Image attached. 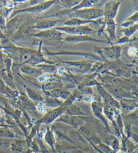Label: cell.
Wrapping results in <instances>:
<instances>
[{
	"label": "cell",
	"mask_w": 138,
	"mask_h": 153,
	"mask_svg": "<svg viewBox=\"0 0 138 153\" xmlns=\"http://www.w3.org/2000/svg\"><path fill=\"white\" fill-rule=\"evenodd\" d=\"M107 144L111 146V149L115 152H117L120 150L119 141L116 137L113 136H110L108 137V138H107Z\"/></svg>",
	"instance_id": "27"
},
{
	"label": "cell",
	"mask_w": 138,
	"mask_h": 153,
	"mask_svg": "<svg viewBox=\"0 0 138 153\" xmlns=\"http://www.w3.org/2000/svg\"><path fill=\"white\" fill-rule=\"evenodd\" d=\"M127 53H128L129 56H134L137 53V48L134 46L130 47L127 51Z\"/></svg>",
	"instance_id": "41"
},
{
	"label": "cell",
	"mask_w": 138,
	"mask_h": 153,
	"mask_svg": "<svg viewBox=\"0 0 138 153\" xmlns=\"http://www.w3.org/2000/svg\"><path fill=\"white\" fill-rule=\"evenodd\" d=\"M105 69V66L101 62H98L92 67L90 72H93V71H96V72H103Z\"/></svg>",
	"instance_id": "36"
},
{
	"label": "cell",
	"mask_w": 138,
	"mask_h": 153,
	"mask_svg": "<svg viewBox=\"0 0 138 153\" xmlns=\"http://www.w3.org/2000/svg\"><path fill=\"white\" fill-rule=\"evenodd\" d=\"M66 108L67 107L62 105L57 108H54L51 111L47 112L41 119H40L39 121L37 122V129L39 128L40 124L48 125L53 123L55 120H57L59 117L65 113Z\"/></svg>",
	"instance_id": "7"
},
{
	"label": "cell",
	"mask_w": 138,
	"mask_h": 153,
	"mask_svg": "<svg viewBox=\"0 0 138 153\" xmlns=\"http://www.w3.org/2000/svg\"><path fill=\"white\" fill-rule=\"evenodd\" d=\"M91 106L92 110L94 116L96 117L97 118H98L100 120H101V121L105 125V126L107 128H109V125L108 123H107L106 119L103 114V104H102L101 102L96 100L92 102Z\"/></svg>",
	"instance_id": "16"
},
{
	"label": "cell",
	"mask_w": 138,
	"mask_h": 153,
	"mask_svg": "<svg viewBox=\"0 0 138 153\" xmlns=\"http://www.w3.org/2000/svg\"><path fill=\"white\" fill-rule=\"evenodd\" d=\"M121 106L125 112L133 111L137 108V102L136 100H129V99H121Z\"/></svg>",
	"instance_id": "19"
},
{
	"label": "cell",
	"mask_w": 138,
	"mask_h": 153,
	"mask_svg": "<svg viewBox=\"0 0 138 153\" xmlns=\"http://www.w3.org/2000/svg\"><path fill=\"white\" fill-rule=\"evenodd\" d=\"M121 1H106L103 10V17L104 20L114 19L118 12Z\"/></svg>",
	"instance_id": "9"
},
{
	"label": "cell",
	"mask_w": 138,
	"mask_h": 153,
	"mask_svg": "<svg viewBox=\"0 0 138 153\" xmlns=\"http://www.w3.org/2000/svg\"><path fill=\"white\" fill-rule=\"evenodd\" d=\"M4 37V36H2V35L0 34V39H1V38H3Z\"/></svg>",
	"instance_id": "47"
},
{
	"label": "cell",
	"mask_w": 138,
	"mask_h": 153,
	"mask_svg": "<svg viewBox=\"0 0 138 153\" xmlns=\"http://www.w3.org/2000/svg\"><path fill=\"white\" fill-rule=\"evenodd\" d=\"M33 31H34V30L32 29V27H23L18 30V31L16 33V35H14L13 39L18 40L20 39H22V38H26L27 37L30 36V35L32 36Z\"/></svg>",
	"instance_id": "22"
},
{
	"label": "cell",
	"mask_w": 138,
	"mask_h": 153,
	"mask_svg": "<svg viewBox=\"0 0 138 153\" xmlns=\"http://www.w3.org/2000/svg\"><path fill=\"white\" fill-rule=\"evenodd\" d=\"M125 118H127V121H125L126 122V125H128L127 128L130 130V126L131 125H135V126H137V111L135 110L134 113L128 114L127 116H124Z\"/></svg>",
	"instance_id": "28"
},
{
	"label": "cell",
	"mask_w": 138,
	"mask_h": 153,
	"mask_svg": "<svg viewBox=\"0 0 138 153\" xmlns=\"http://www.w3.org/2000/svg\"><path fill=\"white\" fill-rule=\"evenodd\" d=\"M97 89H98V91H99V94H101L102 98L103 99L104 104H108V105L112 106L115 107V108L119 109L120 105L118 103V102H117V100H115L111 94L109 92H107L105 89L103 88V86L98 85L97 86Z\"/></svg>",
	"instance_id": "14"
},
{
	"label": "cell",
	"mask_w": 138,
	"mask_h": 153,
	"mask_svg": "<svg viewBox=\"0 0 138 153\" xmlns=\"http://www.w3.org/2000/svg\"><path fill=\"white\" fill-rule=\"evenodd\" d=\"M132 41H134L133 39H130L129 38H127L126 37H123L122 38H120L119 39H118L117 41V42L113 43L114 45H119V44H123V43H127L129 42H131Z\"/></svg>",
	"instance_id": "38"
},
{
	"label": "cell",
	"mask_w": 138,
	"mask_h": 153,
	"mask_svg": "<svg viewBox=\"0 0 138 153\" xmlns=\"http://www.w3.org/2000/svg\"><path fill=\"white\" fill-rule=\"evenodd\" d=\"M103 1H92V0H88V1H81L80 3L77 6L72 7L70 10H65L62 12H59L57 14L55 15V16H63V15H68L71 12L76 11V10H81V9H84V8H90V7H95V6H99L102 4H104L103 3Z\"/></svg>",
	"instance_id": "11"
},
{
	"label": "cell",
	"mask_w": 138,
	"mask_h": 153,
	"mask_svg": "<svg viewBox=\"0 0 138 153\" xmlns=\"http://www.w3.org/2000/svg\"><path fill=\"white\" fill-rule=\"evenodd\" d=\"M81 1H58L57 3L60 5L61 7H64L65 10H70L75 7L80 3Z\"/></svg>",
	"instance_id": "34"
},
{
	"label": "cell",
	"mask_w": 138,
	"mask_h": 153,
	"mask_svg": "<svg viewBox=\"0 0 138 153\" xmlns=\"http://www.w3.org/2000/svg\"><path fill=\"white\" fill-rule=\"evenodd\" d=\"M4 52L7 53L11 58H14L16 62L22 64L26 63L37 52L29 49L9 47L4 49Z\"/></svg>",
	"instance_id": "3"
},
{
	"label": "cell",
	"mask_w": 138,
	"mask_h": 153,
	"mask_svg": "<svg viewBox=\"0 0 138 153\" xmlns=\"http://www.w3.org/2000/svg\"><path fill=\"white\" fill-rule=\"evenodd\" d=\"M94 20H84L77 18H71L64 22V25H66V27H80L92 24Z\"/></svg>",
	"instance_id": "20"
},
{
	"label": "cell",
	"mask_w": 138,
	"mask_h": 153,
	"mask_svg": "<svg viewBox=\"0 0 138 153\" xmlns=\"http://www.w3.org/2000/svg\"><path fill=\"white\" fill-rule=\"evenodd\" d=\"M137 29H138V24L136 23L134 25H132L131 27L124 28V29H122L121 31L123 32V33L124 34L125 37L129 38L131 35H134L135 33L137 31Z\"/></svg>",
	"instance_id": "32"
},
{
	"label": "cell",
	"mask_w": 138,
	"mask_h": 153,
	"mask_svg": "<svg viewBox=\"0 0 138 153\" xmlns=\"http://www.w3.org/2000/svg\"><path fill=\"white\" fill-rule=\"evenodd\" d=\"M94 50L101 57L109 61L119 59L121 53V48L117 45L108 48H94Z\"/></svg>",
	"instance_id": "4"
},
{
	"label": "cell",
	"mask_w": 138,
	"mask_h": 153,
	"mask_svg": "<svg viewBox=\"0 0 138 153\" xmlns=\"http://www.w3.org/2000/svg\"><path fill=\"white\" fill-rule=\"evenodd\" d=\"M3 7V1H0V8Z\"/></svg>",
	"instance_id": "45"
},
{
	"label": "cell",
	"mask_w": 138,
	"mask_h": 153,
	"mask_svg": "<svg viewBox=\"0 0 138 153\" xmlns=\"http://www.w3.org/2000/svg\"><path fill=\"white\" fill-rule=\"evenodd\" d=\"M37 109L40 113L43 114H46L47 113V107L45 106V104H43V102H39L37 103Z\"/></svg>",
	"instance_id": "40"
},
{
	"label": "cell",
	"mask_w": 138,
	"mask_h": 153,
	"mask_svg": "<svg viewBox=\"0 0 138 153\" xmlns=\"http://www.w3.org/2000/svg\"><path fill=\"white\" fill-rule=\"evenodd\" d=\"M0 136L6 137H13L14 134L11 130L6 127H0Z\"/></svg>",
	"instance_id": "35"
},
{
	"label": "cell",
	"mask_w": 138,
	"mask_h": 153,
	"mask_svg": "<svg viewBox=\"0 0 138 153\" xmlns=\"http://www.w3.org/2000/svg\"><path fill=\"white\" fill-rule=\"evenodd\" d=\"M63 103V102L54 98H48L43 102V104H45L46 107H50V108H53V109L62 106Z\"/></svg>",
	"instance_id": "26"
},
{
	"label": "cell",
	"mask_w": 138,
	"mask_h": 153,
	"mask_svg": "<svg viewBox=\"0 0 138 153\" xmlns=\"http://www.w3.org/2000/svg\"><path fill=\"white\" fill-rule=\"evenodd\" d=\"M4 68V60L1 54H0V70H2Z\"/></svg>",
	"instance_id": "44"
},
{
	"label": "cell",
	"mask_w": 138,
	"mask_h": 153,
	"mask_svg": "<svg viewBox=\"0 0 138 153\" xmlns=\"http://www.w3.org/2000/svg\"><path fill=\"white\" fill-rule=\"evenodd\" d=\"M57 121L63 122L68 125L72 126L76 129H79L80 127L85 124L86 117L82 116H67L62 114L57 119Z\"/></svg>",
	"instance_id": "10"
},
{
	"label": "cell",
	"mask_w": 138,
	"mask_h": 153,
	"mask_svg": "<svg viewBox=\"0 0 138 153\" xmlns=\"http://www.w3.org/2000/svg\"><path fill=\"white\" fill-rule=\"evenodd\" d=\"M13 9H9L7 8L6 7H1L0 8V16L4 17V19H6L9 16L10 14H11V12Z\"/></svg>",
	"instance_id": "37"
},
{
	"label": "cell",
	"mask_w": 138,
	"mask_h": 153,
	"mask_svg": "<svg viewBox=\"0 0 138 153\" xmlns=\"http://www.w3.org/2000/svg\"><path fill=\"white\" fill-rule=\"evenodd\" d=\"M64 41L66 42L71 43H77L84 42H102L108 43V42L104 40H97L96 39L91 37L88 35H76V36H71V35H66Z\"/></svg>",
	"instance_id": "15"
},
{
	"label": "cell",
	"mask_w": 138,
	"mask_h": 153,
	"mask_svg": "<svg viewBox=\"0 0 138 153\" xmlns=\"http://www.w3.org/2000/svg\"><path fill=\"white\" fill-rule=\"evenodd\" d=\"M63 114L67 116H88L86 113H83L80 110V108H78L76 105H73V104L67 106L66 110Z\"/></svg>",
	"instance_id": "23"
},
{
	"label": "cell",
	"mask_w": 138,
	"mask_h": 153,
	"mask_svg": "<svg viewBox=\"0 0 138 153\" xmlns=\"http://www.w3.org/2000/svg\"><path fill=\"white\" fill-rule=\"evenodd\" d=\"M104 30L106 32L109 33V37H110V41H111L113 43H115L117 39V36L115 34L116 32V23L114 19H109L105 21V27H104Z\"/></svg>",
	"instance_id": "18"
},
{
	"label": "cell",
	"mask_w": 138,
	"mask_h": 153,
	"mask_svg": "<svg viewBox=\"0 0 138 153\" xmlns=\"http://www.w3.org/2000/svg\"><path fill=\"white\" fill-rule=\"evenodd\" d=\"M54 29L63 33L68 35L76 36V35H88L94 32V30L89 26L84 25L80 27H56Z\"/></svg>",
	"instance_id": "5"
},
{
	"label": "cell",
	"mask_w": 138,
	"mask_h": 153,
	"mask_svg": "<svg viewBox=\"0 0 138 153\" xmlns=\"http://www.w3.org/2000/svg\"><path fill=\"white\" fill-rule=\"evenodd\" d=\"M51 96L54 98H61L64 100H67L70 98V97L71 96L70 91L63 90L61 89H56L51 91Z\"/></svg>",
	"instance_id": "24"
},
{
	"label": "cell",
	"mask_w": 138,
	"mask_h": 153,
	"mask_svg": "<svg viewBox=\"0 0 138 153\" xmlns=\"http://www.w3.org/2000/svg\"><path fill=\"white\" fill-rule=\"evenodd\" d=\"M105 88L106 89V91L110 94H112V96H115L117 98H121L122 99L124 98H134V96H131V94L125 91L124 90L120 88L119 86L111 85V84H106Z\"/></svg>",
	"instance_id": "13"
},
{
	"label": "cell",
	"mask_w": 138,
	"mask_h": 153,
	"mask_svg": "<svg viewBox=\"0 0 138 153\" xmlns=\"http://www.w3.org/2000/svg\"><path fill=\"white\" fill-rule=\"evenodd\" d=\"M26 91L28 93V96H29L30 99H31L32 100L37 102V103L43 102L45 101V99L43 98L41 96H40L39 94L34 92V91L30 90V89L26 88Z\"/></svg>",
	"instance_id": "31"
},
{
	"label": "cell",
	"mask_w": 138,
	"mask_h": 153,
	"mask_svg": "<svg viewBox=\"0 0 138 153\" xmlns=\"http://www.w3.org/2000/svg\"><path fill=\"white\" fill-rule=\"evenodd\" d=\"M38 70L41 71L42 73H56L57 72L58 67L57 66L52 64H48V63H43L38 65L35 67Z\"/></svg>",
	"instance_id": "25"
},
{
	"label": "cell",
	"mask_w": 138,
	"mask_h": 153,
	"mask_svg": "<svg viewBox=\"0 0 138 153\" xmlns=\"http://www.w3.org/2000/svg\"><path fill=\"white\" fill-rule=\"evenodd\" d=\"M57 73L59 74V75H62V76H65V75H66V71H65V68H63V67L58 68Z\"/></svg>",
	"instance_id": "43"
},
{
	"label": "cell",
	"mask_w": 138,
	"mask_h": 153,
	"mask_svg": "<svg viewBox=\"0 0 138 153\" xmlns=\"http://www.w3.org/2000/svg\"><path fill=\"white\" fill-rule=\"evenodd\" d=\"M45 142L52 148L53 150H54L55 146V137L53 134V131L50 130L49 128H47V130L45 132Z\"/></svg>",
	"instance_id": "29"
},
{
	"label": "cell",
	"mask_w": 138,
	"mask_h": 153,
	"mask_svg": "<svg viewBox=\"0 0 138 153\" xmlns=\"http://www.w3.org/2000/svg\"><path fill=\"white\" fill-rule=\"evenodd\" d=\"M26 142L24 141H17L15 143L12 144L11 150L13 153H22L24 149Z\"/></svg>",
	"instance_id": "30"
},
{
	"label": "cell",
	"mask_w": 138,
	"mask_h": 153,
	"mask_svg": "<svg viewBox=\"0 0 138 153\" xmlns=\"http://www.w3.org/2000/svg\"><path fill=\"white\" fill-rule=\"evenodd\" d=\"M32 36L39 38L41 39L43 43L55 47H60L65 37L64 33H62L54 29L42 30L38 33L33 34Z\"/></svg>",
	"instance_id": "1"
},
{
	"label": "cell",
	"mask_w": 138,
	"mask_h": 153,
	"mask_svg": "<svg viewBox=\"0 0 138 153\" xmlns=\"http://www.w3.org/2000/svg\"><path fill=\"white\" fill-rule=\"evenodd\" d=\"M58 20H44L37 22L34 26L31 27L32 29L38 30H49L54 29V27L57 25Z\"/></svg>",
	"instance_id": "17"
},
{
	"label": "cell",
	"mask_w": 138,
	"mask_h": 153,
	"mask_svg": "<svg viewBox=\"0 0 138 153\" xmlns=\"http://www.w3.org/2000/svg\"><path fill=\"white\" fill-rule=\"evenodd\" d=\"M20 71H21L23 73H25L26 74V75H29L30 76H34V77L37 78L39 77V76H40L43 74L41 71L38 70L37 68L33 67L32 66L28 65H23L21 68H20Z\"/></svg>",
	"instance_id": "21"
},
{
	"label": "cell",
	"mask_w": 138,
	"mask_h": 153,
	"mask_svg": "<svg viewBox=\"0 0 138 153\" xmlns=\"http://www.w3.org/2000/svg\"><path fill=\"white\" fill-rule=\"evenodd\" d=\"M57 3V1H44L40 4H38L37 5H34L33 6H30L27 7L26 9L20 10H14L13 13L11 15L10 17H13L16 15L18 14L23 13V12H29V13H32V14H39L41 12L45 11V10H48L49 7L54 4Z\"/></svg>",
	"instance_id": "8"
},
{
	"label": "cell",
	"mask_w": 138,
	"mask_h": 153,
	"mask_svg": "<svg viewBox=\"0 0 138 153\" xmlns=\"http://www.w3.org/2000/svg\"><path fill=\"white\" fill-rule=\"evenodd\" d=\"M66 66L68 69L71 73L76 74H85L90 72L92 63L86 61H80V62H63Z\"/></svg>",
	"instance_id": "6"
},
{
	"label": "cell",
	"mask_w": 138,
	"mask_h": 153,
	"mask_svg": "<svg viewBox=\"0 0 138 153\" xmlns=\"http://www.w3.org/2000/svg\"><path fill=\"white\" fill-rule=\"evenodd\" d=\"M78 131L80 132V134L82 135L84 137L88 140L93 145H98L101 143V140H100L99 137L97 136L95 132L86 123L84 124L78 129Z\"/></svg>",
	"instance_id": "12"
},
{
	"label": "cell",
	"mask_w": 138,
	"mask_h": 153,
	"mask_svg": "<svg viewBox=\"0 0 138 153\" xmlns=\"http://www.w3.org/2000/svg\"><path fill=\"white\" fill-rule=\"evenodd\" d=\"M137 19H138V12H135V13L132 15L126 20V21L124 22L123 23L121 24V26L125 28L131 27L132 25L137 23Z\"/></svg>",
	"instance_id": "33"
},
{
	"label": "cell",
	"mask_w": 138,
	"mask_h": 153,
	"mask_svg": "<svg viewBox=\"0 0 138 153\" xmlns=\"http://www.w3.org/2000/svg\"><path fill=\"white\" fill-rule=\"evenodd\" d=\"M67 16L70 19L77 18V19L84 20H95L103 16V10L101 7L84 8L71 12Z\"/></svg>",
	"instance_id": "2"
},
{
	"label": "cell",
	"mask_w": 138,
	"mask_h": 153,
	"mask_svg": "<svg viewBox=\"0 0 138 153\" xmlns=\"http://www.w3.org/2000/svg\"><path fill=\"white\" fill-rule=\"evenodd\" d=\"M53 76L51 75H48V74H42L41 75L38 77V80H39L40 82L44 83L46 81H48V80H51V78H52Z\"/></svg>",
	"instance_id": "39"
},
{
	"label": "cell",
	"mask_w": 138,
	"mask_h": 153,
	"mask_svg": "<svg viewBox=\"0 0 138 153\" xmlns=\"http://www.w3.org/2000/svg\"><path fill=\"white\" fill-rule=\"evenodd\" d=\"M115 153H126V152H124V151H121V150H119L118 152H117Z\"/></svg>",
	"instance_id": "46"
},
{
	"label": "cell",
	"mask_w": 138,
	"mask_h": 153,
	"mask_svg": "<svg viewBox=\"0 0 138 153\" xmlns=\"http://www.w3.org/2000/svg\"><path fill=\"white\" fill-rule=\"evenodd\" d=\"M6 19L4 17L0 16V30L4 31L6 29Z\"/></svg>",
	"instance_id": "42"
}]
</instances>
